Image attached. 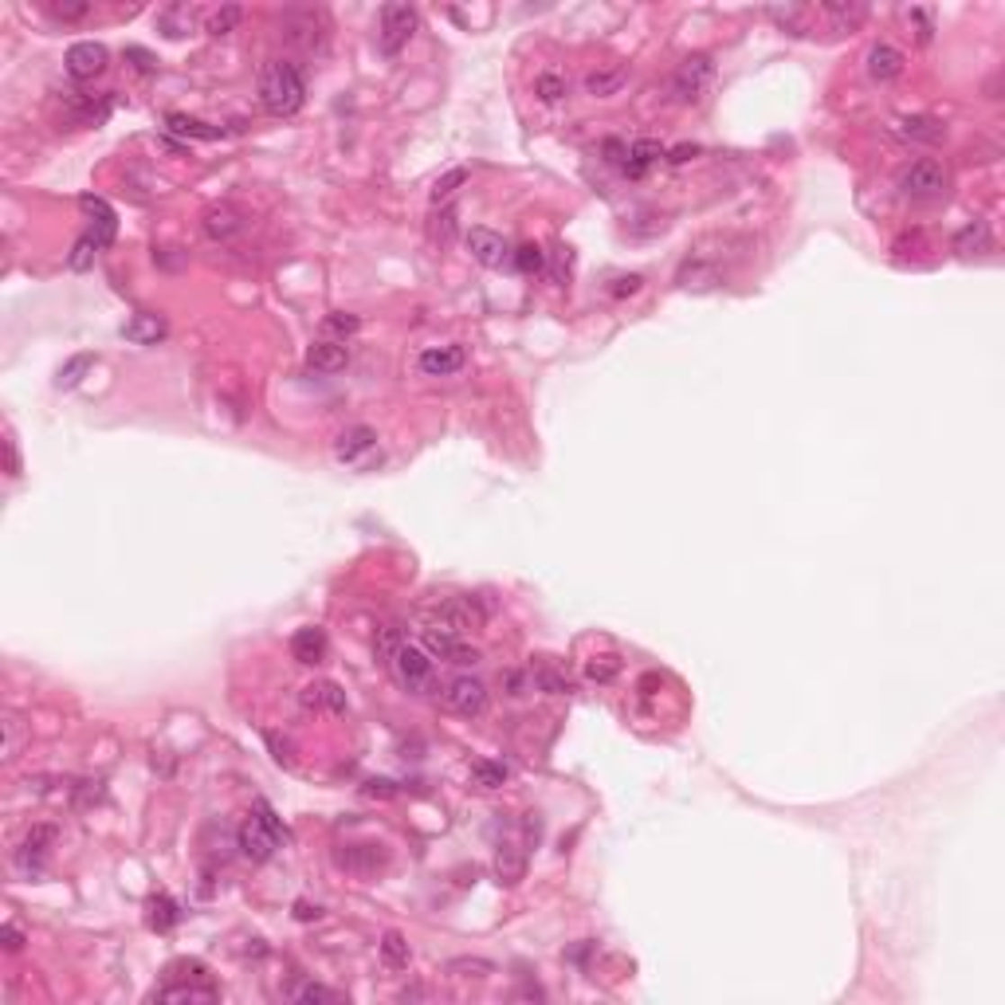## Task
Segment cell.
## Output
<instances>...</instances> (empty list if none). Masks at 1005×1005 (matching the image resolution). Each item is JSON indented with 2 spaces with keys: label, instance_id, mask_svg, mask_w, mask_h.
Here are the masks:
<instances>
[{
  "label": "cell",
  "instance_id": "6da1fadb",
  "mask_svg": "<svg viewBox=\"0 0 1005 1005\" xmlns=\"http://www.w3.org/2000/svg\"><path fill=\"white\" fill-rule=\"evenodd\" d=\"M259 103L272 118H291L307 103V75L295 59H267L259 71Z\"/></svg>",
  "mask_w": 1005,
  "mask_h": 1005
},
{
  "label": "cell",
  "instance_id": "7a4b0ae2",
  "mask_svg": "<svg viewBox=\"0 0 1005 1005\" xmlns=\"http://www.w3.org/2000/svg\"><path fill=\"white\" fill-rule=\"evenodd\" d=\"M283 837L287 833H283V825H279L275 809L267 802H256V813L244 817L240 833H236V845H240V852L252 864H264V860L275 857V848H279V840H283Z\"/></svg>",
  "mask_w": 1005,
  "mask_h": 1005
},
{
  "label": "cell",
  "instance_id": "3957f363",
  "mask_svg": "<svg viewBox=\"0 0 1005 1005\" xmlns=\"http://www.w3.org/2000/svg\"><path fill=\"white\" fill-rule=\"evenodd\" d=\"M895 189H900V197H907V201H938V197H947V189H950V173H947L943 161L920 157V161H911V166L900 169Z\"/></svg>",
  "mask_w": 1005,
  "mask_h": 1005
},
{
  "label": "cell",
  "instance_id": "277c9868",
  "mask_svg": "<svg viewBox=\"0 0 1005 1005\" xmlns=\"http://www.w3.org/2000/svg\"><path fill=\"white\" fill-rule=\"evenodd\" d=\"M279 31L291 48H302V51H322L327 43V16L319 8H287L279 16Z\"/></svg>",
  "mask_w": 1005,
  "mask_h": 1005
},
{
  "label": "cell",
  "instance_id": "5b68a950",
  "mask_svg": "<svg viewBox=\"0 0 1005 1005\" xmlns=\"http://www.w3.org/2000/svg\"><path fill=\"white\" fill-rule=\"evenodd\" d=\"M711 79H715V63H711V56H704V51H699V56H687L672 75V99L684 103V106H695L707 94Z\"/></svg>",
  "mask_w": 1005,
  "mask_h": 1005
},
{
  "label": "cell",
  "instance_id": "8992f818",
  "mask_svg": "<svg viewBox=\"0 0 1005 1005\" xmlns=\"http://www.w3.org/2000/svg\"><path fill=\"white\" fill-rule=\"evenodd\" d=\"M483 621H488V609H483L480 601L471 597V593H452V597H444L436 605V617H432V624H440V629H452V633H471V629H483Z\"/></svg>",
  "mask_w": 1005,
  "mask_h": 1005
},
{
  "label": "cell",
  "instance_id": "52a82bcc",
  "mask_svg": "<svg viewBox=\"0 0 1005 1005\" xmlns=\"http://www.w3.org/2000/svg\"><path fill=\"white\" fill-rule=\"evenodd\" d=\"M417 24H420V16H417L413 4H385L381 8V31H377V48H381V56H397V51L413 40Z\"/></svg>",
  "mask_w": 1005,
  "mask_h": 1005
},
{
  "label": "cell",
  "instance_id": "ba28073f",
  "mask_svg": "<svg viewBox=\"0 0 1005 1005\" xmlns=\"http://www.w3.org/2000/svg\"><path fill=\"white\" fill-rule=\"evenodd\" d=\"M56 825H31L28 833H24V840H20L16 845V852H13V864H16V872L20 876H40L43 872V857H48V848L56 845Z\"/></svg>",
  "mask_w": 1005,
  "mask_h": 1005
},
{
  "label": "cell",
  "instance_id": "9c48e42d",
  "mask_svg": "<svg viewBox=\"0 0 1005 1005\" xmlns=\"http://www.w3.org/2000/svg\"><path fill=\"white\" fill-rule=\"evenodd\" d=\"M444 707L460 719H480L483 711H488V687H483L475 676H456L444 687Z\"/></svg>",
  "mask_w": 1005,
  "mask_h": 1005
},
{
  "label": "cell",
  "instance_id": "30bf717a",
  "mask_svg": "<svg viewBox=\"0 0 1005 1005\" xmlns=\"http://www.w3.org/2000/svg\"><path fill=\"white\" fill-rule=\"evenodd\" d=\"M334 456H338L342 463H350V468H370L373 460H381V452H377V432L365 428V425L345 428L342 436L334 440Z\"/></svg>",
  "mask_w": 1005,
  "mask_h": 1005
},
{
  "label": "cell",
  "instance_id": "8fae6325",
  "mask_svg": "<svg viewBox=\"0 0 1005 1005\" xmlns=\"http://www.w3.org/2000/svg\"><path fill=\"white\" fill-rule=\"evenodd\" d=\"M393 676L397 684H401L405 691H420L432 679V656L425 652V648H413V644H401V652L393 656Z\"/></svg>",
  "mask_w": 1005,
  "mask_h": 1005
},
{
  "label": "cell",
  "instance_id": "7c38bea8",
  "mask_svg": "<svg viewBox=\"0 0 1005 1005\" xmlns=\"http://www.w3.org/2000/svg\"><path fill=\"white\" fill-rule=\"evenodd\" d=\"M67 75L71 79H79V83H86V79H99V75L106 71V63H111V51L103 48V43H94V40H79V43H71L67 48Z\"/></svg>",
  "mask_w": 1005,
  "mask_h": 1005
},
{
  "label": "cell",
  "instance_id": "4fadbf2b",
  "mask_svg": "<svg viewBox=\"0 0 1005 1005\" xmlns=\"http://www.w3.org/2000/svg\"><path fill=\"white\" fill-rule=\"evenodd\" d=\"M79 212L86 216V224H91L86 236H91L99 247H111L114 236H118V216H114L111 204H106L103 197H94V193H83V197H79Z\"/></svg>",
  "mask_w": 1005,
  "mask_h": 1005
},
{
  "label": "cell",
  "instance_id": "5bb4252c",
  "mask_svg": "<svg viewBox=\"0 0 1005 1005\" xmlns=\"http://www.w3.org/2000/svg\"><path fill=\"white\" fill-rule=\"evenodd\" d=\"M468 252H471L475 264H483V267H503L507 259H511V244L491 229H471L468 232Z\"/></svg>",
  "mask_w": 1005,
  "mask_h": 1005
},
{
  "label": "cell",
  "instance_id": "9a60e30c",
  "mask_svg": "<svg viewBox=\"0 0 1005 1005\" xmlns=\"http://www.w3.org/2000/svg\"><path fill=\"white\" fill-rule=\"evenodd\" d=\"M463 362H468L463 345H428V350L417 358L425 377H452V373L463 370Z\"/></svg>",
  "mask_w": 1005,
  "mask_h": 1005
},
{
  "label": "cell",
  "instance_id": "2e32d148",
  "mask_svg": "<svg viewBox=\"0 0 1005 1005\" xmlns=\"http://www.w3.org/2000/svg\"><path fill=\"white\" fill-rule=\"evenodd\" d=\"M240 232H244V212L232 209V204H212V209L204 212V236H209V240L229 244Z\"/></svg>",
  "mask_w": 1005,
  "mask_h": 1005
},
{
  "label": "cell",
  "instance_id": "e0dca14e",
  "mask_svg": "<svg viewBox=\"0 0 1005 1005\" xmlns=\"http://www.w3.org/2000/svg\"><path fill=\"white\" fill-rule=\"evenodd\" d=\"M149 998L154 1001H216L220 990H216V982H173V978H166V986H157Z\"/></svg>",
  "mask_w": 1005,
  "mask_h": 1005
},
{
  "label": "cell",
  "instance_id": "ac0fdd59",
  "mask_svg": "<svg viewBox=\"0 0 1005 1005\" xmlns=\"http://www.w3.org/2000/svg\"><path fill=\"white\" fill-rule=\"evenodd\" d=\"M327 648H330V641H327V633H322L319 624H307V629H299L295 636H291V656H295L299 664H307V668H315V664L327 660Z\"/></svg>",
  "mask_w": 1005,
  "mask_h": 1005
},
{
  "label": "cell",
  "instance_id": "d6986e66",
  "mask_svg": "<svg viewBox=\"0 0 1005 1005\" xmlns=\"http://www.w3.org/2000/svg\"><path fill=\"white\" fill-rule=\"evenodd\" d=\"M895 134L903 138V142H923V146H935L947 138V126L938 122V118L931 114H907L895 122Z\"/></svg>",
  "mask_w": 1005,
  "mask_h": 1005
},
{
  "label": "cell",
  "instance_id": "ffe728a7",
  "mask_svg": "<svg viewBox=\"0 0 1005 1005\" xmlns=\"http://www.w3.org/2000/svg\"><path fill=\"white\" fill-rule=\"evenodd\" d=\"M166 319L154 315V310H138L134 319L122 322V338L134 342V345H157L161 338H166Z\"/></svg>",
  "mask_w": 1005,
  "mask_h": 1005
},
{
  "label": "cell",
  "instance_id": "44dd1931",
  "mask_svg": "<svg viewBox=\"0 0 1005 1005\" xmlns=\"http://www.w3.org/2000/svg\"><path fill=\"white\" fill-rule=\"evenodd\" d=\"M345 362H350V345L345 342L322 338L307 350V370H315V373H338V370H345Z\"/></svg>",
  "mask_w": 1005,
  "mask_h": 1005
},
{
  "label": "cell",
  "instance_id": "7402d4cb",
  "mask_svg": "<svg viewBox=\"0 0 1005 1005\" xmlns=\"http://www.w3.org/2000/svg\"><path fill=\"white\" fill-rule=\"evenodd\" d=\"M338 868L358 872V876H373L377 868H385V848L381 845H350L345 852H338Z\"/></svg>",
  "mask_w": 1005,
  "mask_h": 1005
},
{
  "label": "cell",
  "instance_id": "603a6c76",
  "mask_svg": "<svg viewBox=\"0 0 1005 1005\" xmlns=\"http://www.w3.org/2000/svg\"><path fill=\"white\" fill-rule=\"evenodd\" d=\"M868 75L876 83H892L903 75V51L892 48V43H876V48L868 51Z\"/></svg>",
  "mask_w": 1005,
  "mask_h": 1005
},
{
  "label": "cell",
  "instance_id": "cb8c5ba5",
  "mask_svg": "<svg viewBox=\"0 0 1005 1005\" xmlns=\"http://www.w3.org/2000/svg\"><path fill=\"white\" fill-rule=\"evenodd\" d=\"M157 28H161V36H169V40H185L193 28H197V8L193 4H166L157 13Z\"/></svg>",
  "mask_w": 1005,
  "mask_h": 1005
},
{
  "label": "cell",
  "instance_id": "d4e9b609",
  "mask_svg": "<svg viewBox=\"0 0 1005 1005\" xmlns=\"http://www.w3.org/2000/svg\"><path fill=\"white\" fill-rule=\"evenodd\" d=\"M664 157V146L660 142H652V138H641V142H633L629 146V157H624V166H621V173L624 177H644L648 169L656 166V161Z\"/></svg>",
  "mask_w": 1005,
  "mask_h": 1005
},
{
  "label": "cell",
  "instance_id": "484cf974",
  "mask_svg": "<svg viewBox=\"0 0 1005 1005\" xmlns=\"http://www.w3.org/2000/svg\"><path fill=\"white\" fill-rule=\"evenodd\" d=\"M955 252L958 256H986L993 252V232L986 220H970L966 229H958L955 236Z\"/></svg>",
  "mask_w": 1005,
  "mask_h": 1005
},
{
  "label": "cell",
  "instance_id": "4316f807",
  "mask_svg": "<svg viewBox=\"0 0 1005 1005\" xmlns=\"http://www.w3.org/2000/svg\"><path fill=\"white\" fill-rule=\"evenodd\" d=\"M299 704L307 707V711H319V707H330L334 715H345V691L338 687V684H310V687H302V695H299Z\"/></svg>",
  "mask_w": 1005,
  "mask_h": 1005
},
{
  "label": "cell",
  "instance_id": "83f0119b",
  "mask_svg": "<svg viewBox=\"0 0 1005 1005\" xmlns=\"http://www.w3.org/2000/svg\"><path fill=\"white\" fill-rule=\"evenodd\" d=\"M166 130L169 134H181V138H197V142H212V138H224L220 126H209L201 118H189V114H166Z\"/></svg>",
  "mask_w": 1005,
  "mask_h": 1005
},
{
  "label": "cell",
  "instance_id": "f1b7e54d",
  "mask_svg": "<svg viewBox=\"0 0 1005 1005\" xmlns=\"http://www.w3.org/2000/svg\"><path fill=\"white\" fill-rule=\"evenodd\" d=\"M463 648V641H460V633H452V629H440V624H428L425 629V652L428 656H440V660H456V652Z\"/></svg>",
  "mask_w": 1005,
  "mask_h": 1005
},
{
  "label": "cell",
  "instance_id": "f546056e",
  "mask_svg": "<svg viewBox=\"0 0 1005 1005\" xmlns=\"http://www.w3.org/2000/svg\"><path fill=\"white\" fill-rule=\"evenodd\" d=\"M495 876H499V884H518L526 876V857L518 845H499V852H495Z\"/></svg>",
  "mask_w": 1005,
  "mask_h": 1005
},
{
  "label": "cell",
  "instance_id": "4dcf8cb0",
  "mask_svg": "<svg viewBox=\"0 0 1005 1005\" xmlns=\"http://www.w3.org/2000/svg\"><path fill=\"white\" fill-rule=\"evenodd\" d=\"M821 13L833 20L837 31H857L864 24V16H868V8H864V4H845V0H829V4H821Z\"/></svg>",
  "mask_w": 1005,
  "mask_h": 1005
},
{
  "label": "cell",
  "instance_id": "1f68e13d",
  "mask_svg": "<svg viewBox=\"0 0 1005 1005\" xmlns=\"http://www.w3.org/2000/svg\"><path fill=\"white\" fill-rule=\"evenodd\" d=\"M766 16L774 20L782 31H790V36H805L809 31V8L805 4H785V8H766Z\"/></svg>",
  "mask_w": 1005,
  "mask_h": 1005
},
{
  "label": "cell",
  "instance_id": "d6a6232c",
  "mask_svg": "<svg viewBox=\"0 0 1005 1005\" xmlns=\"http://www.w3.org/2000/svg\"><path fill=\"white\" fill-rule=\"evenodd\" d=\"M624 79H629V71L624 67H609V71H589L586 75V91L593 94V99H609V94H617Z\"/></svg>",
  "mask_w": 1005,
  "mask_h": 1005
},
{
  "label": "cell",
  "instance_id": "836d02e7",
  "mask_svg": "<svg viewBox=\"0 0 1005 1005\" xmlns=\"http://www.w3.org/2000/svg\"><path fill=\"white\" fill-rule=\"evenodd\" d=\"M43 13L56 20V24H79V20H86L94 8H91V0H48Z\"/></svg>",
  "mask_w": 1005,
  "mask_h": 1005
},
{
  "label": "cell",
  "instance_id": "e575fe53",
  "mask_svg": "<svg viewBox=\"0 0 1005 1005\" xmlns=\"http://www.w3.org/2000/svg\"><path fill=\"white\" fill-rule=\"evenodd\" d=\"M181 923V907L169 900V895H154L149 900V927L154 931H173Z\"/></svg>",
  "mask_w": 1005,
  "mask_h": 1005
},
{
  "label": "cell",
  "instance_id": "d590c367",
  "mask_svg": "<svg viewBox=\"0 0 1005 1005\" xmlns=\"http://www.w3.org/2000/svg\"><path fill=\"white\" fill-rule=\"evenodd\" d=\"M91 365H94V354H75V358H67L56 373V389H75L86 373H91Z\"/></svg>",
  "mask_w": 1005,
  "mask_h": 1005
},
{
  "label": "cell",
  "instance_id": "8d00e7d4",
  "mask_svg": "<svg viewBox=\"0 0 1005 1005\" xmlns=\"http://www.w3.org/2000/svg\"><path fill=\"white\" fill-rule=\"evenodd\" d=\"M401 644H405V636H401V629H397V624H385V629H377V636H373L377 660L389 668V664H393V656L401 652Z\"/></svg>",
  "mask_w": 1005,
  "mask_h": 1005
},
{
  "label": "cell",
  "instance_id": "74e56055",
  "mask_svg": "<svg viewBox=\"0 0 1005 1005\" xmlns=\"http://www.w3.org/2000/svg\"><path fill=\"white\" fill-rule=\"evenodd\" d=\"M507 777H511V770H507L503 762H488V758H483V762L471 766V782L480 785V790H499Z\"/></svg>",
  "mask_w": 1005,
  "mask_h": 1005
},
{
  "label": "cell",
  "instance_id": "f35d334b",
  "mask_svg": "<svg viewBox=\"0 0 1005 1005\" xmlns=\"http://www.w3.org/2000/svg\"><path fill=\"white\" fill-rule=\"evenodd\" d=\"M381 958H385V966L389 970H405L408 966V943H405V935L401 931H389L385 938H381Z\"/></svg>",
  "mask_w": 1005,
  "mask_h": 1005
},
{
  "label": "cell",
  "instance_id": "ab89813d",
  "mask_svg": "<svg viewBox=\"0 0 1005 1005\" xmlns=\"http://www.w3.org/2000/svg\"><path fill=\"white\" fill-rule=\"evenodd\" d=\"M358 315H345V310H334V315L322 319V334H327L330 342H345L350 334H358Z\"/></svg>",
  "mask_w": 1005,
  "mask_h": 1005
},
{
  "label": "cell",
  "instance_id": "60d3db41",
  "mask_svg": "<svg viewBox=\"0 0 1005 1005\" xmlns=\"http://www.w3.org/2000/svg\"><path fill=\"white\" fill-rule=\"evenodd\" d=\"M240 20H244V8L240 4H224V8H216V13L209 16V36H229V31H236L240 28Z\"/></svg>",
  "mask_w": 1005,
  "mask_h": 1005
},
{
  "label": "cell",
  "instance_id": "b9f144b4",
  "mask_svg": "<svg viewBox=\"0 0 1005 1005\" xmlns=\"http://www.w3.org/2000/svg\"><path fill=\"white\" fill-rule=\"evenodd\" d=\"M444 974H456V978H488V974H495V963H488V958H448V963H444Z\"/></svg>",
  "mask_w": 1005,
  "mask_h": 1005
},
{
  "label": "cell",
  "instance_id": "7bdbcfd3",
  "mask_svg": "<svg viewBox=\"0 0 1005 1005\" xmlns=\"http://www.w3.org/2000/svg\"><path fill=\"white\" fill-rule=\"evenodd\" d=\"M291 1001H322V1005H338L342 993L330 990V986H319V982H302V986H295L287 993Z\"/></svg>",
  "mask_w": 1005,
  "mask_h": 1005
},
{
  "label": "cell",
  "instance_id": "ee69618b",
  "mask_svg": "<svg viewBox=\"0 0 1005 1005\" xmlns=\"http://www.w3.org/2000/svg\"><path fill=\"white\" fill-rule=\"evenodd\" d=\"M103 247L91 240V236H79V240H75V247H71V256H67V267L71 272H91L94 267V256H99Z\"/></svg>",
  "mask_w": 1005,
  "mask_h": 1005
},
{
  "label": "cell",
  "instance_id": "f6af8a7d",
  "mask_svg": "<svg viewBox=\"0 0 1005 1005\" xmlns=\"http://www.w3.org/2000/svg\"><path fill=\"white\" fill-rule=\"evenodd\" d=\"M460 185H468V169H448L444 177H436V185H432V204L452 201Z\"/></svg>",
  "mask_w": 1005,
  "mask_h": 1005
},
{
  "label": "cell",
  "instance_id": "bcb514c9",
  "mask_svg": "<svg viewBox=\"0 0 1005 1005\" xmlns=\"http://www.w3.org/2000/svg\"><path fill=\"white\" fill-rule=\"evenodd\" d=\"M511 259H515L518 272H526V275H534V272H543V267H546V252L538 244H518L511 252Z\"/></svg>",
  "mask_w": 1005,
  "mask_h": 1005
},
{
  "label": "cell",
  "instance_id": "7dc6e473",
  "mask_svg": "<svg viewBox=\"0 0 1005 1005\" xmlns=\"http://www.w3.org/2000/svg\"><path fill=\"white\" fill-rule=\"evenodd\" d=\"M166 978H173V982H212V978H209V966L197 963V958H181V963H169Z\"/></svg>",
  "mask_w": 1005,
  "mask_h": 1005
},
{
  "label": "cell",
  "instance_id": "c3c4849f",
  "mask_svg": "<svg viewBox=\"0 0 1005 1005\" xmlns=\"http://www.w3.org/2000/svg\"><path fill=\"white\" fill-rule=\"evenodd\" d=\"M531 684L543 687V691H554V695H566V691H570V679L561 676V672H554L550 664H538V668H534V672H531Z\"/></svg>",
  "mask_w": 1005,
  "mask_h": 1005
},
{
  "label": "cell",
  "instance_id": "681fc988",
  "mask_svg": "<svg viewBox=\"0 0 1005 1005\" xmlns=\"http://www.w3.org/2000/svg\"><path fill=\"white\" fill-rule=\"evenodd\" d=\"M907 24L915 28V40H920V43L935 40V13H931V8H907Z\"/></svg>",
  "mask_w": 1005,
  "mask_h": 1005
},
{
  "label": "cell",
  "instance_id": "f907efd6",
  "mask_svg": "<svg viewBox=\"0 0 1005 1005\" xmlns=\"http://www.w3.org/2000/svg\"><path fill=\"white\" fill-rule=\"evenodd\" d=\"M617 672H621V660H617V656H601V660H589V664H586V676L597 679V684H609V679H617Z\"/></svg>",
  "mask_w": 1005,
  "mask_h": 1005
},
{
  "label": "cell",
  "instance_id": "816d5d0a",
  "mask_svg": "<svg viewBox=\"0 0 1005 1005\" xmlns=\"http://www.w3.org/2000/svg\"><path fill=\"white\" fill-rule=\"evenodd\" d=\"M126 63H134L138 75H157V56L146 48H138V43H130L126 48Z\"/></svg>",
  "mask_w": 1005,
  "mask_h": 1005
},
{
  "label": "cell",
  "instance_id": "f5cc1de1",
  "mask_svg": "<svg viewBox=\"0 0 1005 1005\" xmlns=\"http://www.w3.org/2000/svg\"><path fill=\"white\" fill-rule=\"evenodd\" d=\"M550 259H554V267H550L554 283H566V279H570V267H574V252H570L566 244H554V252H550Z\"/></svg>",
  "mask_w": 1005,
  "mask_h": 1005
},
{
  "label": "cell",
  "instance_id": "db71d44e",
  "mask_svg": "<svg viewBox=\"0 0 1005 1005\" xmlns=\"http://www.w3.org/2000/svg\"><path fill=\"white\" fill-rule=\"evenodd\" d=\"M561 94H566V79H558V75H538V99L558 103Z\"/></svg>",
  "mask_w": 1005,
  "mask_h": 1005
},
{
  "label": "cell",
  "instance_id": "11a10c76",
  "mask_svg": "<svg viewBox=\"0 0 1005 1005\" xmlns=\"http://www.w3.org/2000/svg\"><path fill=\"white\" fill-rule=\"evenodd\" d=\"M432 236H436L440 244H448L452 236H456V209H444L436 220H432Z\"/></svg>",
  "mask_w": 1005,
  "mask_h": 1005
},
{
  "label": "cell",
  "instance_id": "9f6ffc18",
  "mask_svg": "<svg viewBox=\"0 0 1005 1005\" xmlns=\"http://www.w3.org/2000/svg\"><path fill=\"white\" fill-rule=\"evenodd\" d=\"M94 802H103V782H79L75 785V809H86Z\"/></svg>",
  "mask_w": 1005,
  "mask_h": 1005
},
{
  "label": "cell",
  "instance_id": "6f0895ef",
  "mask_svg": "<svg viewBox=\"0 0 1005 1005\" xmlns=\"http://www.w3.org/2000/svg\"><path fill=\"white\" fill-rule=\"evenodd\" d=\"M16 750H20V722L4 719V758H16Z\"/></svg>",
  "mask_w": 1005,
  "mask_h": 1005
},
{
  "label": "cell",
  "instance_id": "680465c9",
  "mask_svg": "<svg viewBox=\"0 0 1005 1005\" xmlns=\"http://www.w3.org/2000/svg\"><path fill=\"white\" fill-rule=\"evenodd\" d=\"M601 149H605V161H609V166H624V157H629V146L617 142V138H609Z\"/></svg>",
  "mask_w": 1005,
  "mask_h": 1005
},
{
  "label": "cell",
  "instance_id": "91938a15",
  "mask_svg": "<svg viewBox=\"0 0 1005 1005\" xmlns=\"http://www.w3.org/2000/svg\"><path fill=\"white\" fill-rule=\"evenodd\" d=\"M664 157H668V161H672V166H687V161H691V157H699V146H687V142H684V146H676V149H668V154H664Z\"/></svg>",
  "mask_w": 1005,
  "mask_h": 1005
},
{
  "label": "cell",
  "instance_id": "94428289",
  "mask_svg": "<svg viewBox=\"0 0 1005 1005\" xmlns=\"http://www.w3.org/2000/svg\"><path fill=\"white\" fill-rule=\"evenodd\" d=\"M641 283H644L641 275H621L617 283H613V295H617V299H621V295H636V291H641Z\"/></svg>",
  "mask_w": 1005,
  "mask_h": 1005
},
{
  "label": "cell",
  "instance_id": "6125c7cd",
  "mask_svg": "<svg viewBox=\"0 0 1005 1005\" xmlns=\"http://www.w3.org/2000/svg\"><path fill=\"white\" fill-rule=\"evenodd\" d=\"M20 947H24V931H20L16 923H4V950H13V955H16Z\"/></svg>",
  "mask_w": 1005,
  "mask_h": 1005
},
{
  "label": "cell",
  "instance_id": "be15d7a7",
  "mask_svg": "<svg viewBox=\"0 0 1005 1005\" xmlns=\"http://www.w3.org/2000/svg\"><path fill=\"white\" fill-rule=\"evenodd\" d=\"M365 794L370 797H393V782H385V777H373V782H365Z\"/></svg>",
  "mask_w": 1005,
  "mask_h": 1005
},
{
  "label": "cell",
  "instance_id": "e7e4bbea",
  "mask_svg": "<svg viewBox=\"0 0 1005 1005\" xmlns=\"http://www.w3.org/2000/svg\"><path fill=\"white\" fill-rule=\"evenodd\" d=\"M319 915H322V907H310L307 900L295 903V920H299V923H310V920H319Z\"/></svg>",
  "mask_w": 1005,
  "mask_h": 1005
},
{
  "label": "cell",
  "instance_id": "03108f58",
  "mask_svg": "<svg viewBox=\"0 0 1005 1005\" xmlns=\"http://www.w3.org/2000/svg\"><path fill=\"white\" fill-rule=\"evenodd\" d=\"M4 448H8V475H20V460H16V444H13V436L4 440Z\"/></svg>",
  "mask_w": 1005,
  "mask_h": 1005
}]
</instances>
